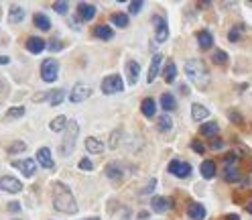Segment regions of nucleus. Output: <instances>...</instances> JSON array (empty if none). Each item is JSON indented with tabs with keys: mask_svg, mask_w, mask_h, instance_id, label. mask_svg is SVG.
I'll return each mask as SVG.
<instances>
[{
	"mask_svg": "<svg viewBox=\"0 0 252 220\" xmlns=\"http://www.w3.org/2000/svg\"><path fill=\"white\" fill-rule=\"evenodd\" d=\"M53 206H55V210H59L63 214H75L77 212V202L73 198V194L61 181L53 183Z\"/></svg>",
	"mask_w": 252,
	"mask_h": 220,
	"instance_id": "obj_1",
	"label": "nucleus"
},
{
	"mask_svg": "<svg viewBox=\"0 0 252 220\" xmlns=\"http://www.w3.org/2000/svg\"><path fill=\"white\" fill-rule=\"evenodd\" d=\"M185 74L199 90H205L210 86V72L201 60H189L185 63Z\"/></svg>",
	"mask_w": 252,
	"mask_h": 220,
	"instance_id": "obj_2",
	"label": "nucleus"
},
{
	"mask_svg": "<svg viewBox=\"0 0 252 220\" xmlns=\"http://www.w3.org/2000/svg\"><path fill=\"white\" fill-rule=\"evenodd\" d=\"M77 135H79V126H77V122H75V120L67 122V126H65V135H63V141H61V147H59V153H61L63 157H67V155L73 151Z\"/></svg>",
	"mask_w": 252,
	"mask_h": 220,
	"instance_id": "obj_3",
	"label": "nucleus"
},
{
	"mask_svg": "<svg viewBox=\"0 0 252 220\" xmlns=\"http://www.w3.org/2000/svg\"><path fill=\"white\" fill-rule=\"evenodd\" d=\"M236 157H238L236 153H230L224 159V180L226 181H238L240 180V169L236 165V161H238Z\"/></svg>",
	"mask_w": 252,
	"mask_h": 220,
	"instance_id": "obj_4",
	"label": "nucleus"
},
{
	"mask_svg": "<svg viewBox=\"0 0 252 220\" xmlns=\"http://www.w3.org/2000/svg\"><path fill=\"white\" fill-rule=\"evenodd\" d=\"M122 90H124V82L118 74H112V76L102 80V92H104V94H108V96L118 94V92H122Z\"/></svg>",
	"mask_w": 252,
	"mask_h": 220,
	"instance_id": "obj_5",
	"label": "nucleus"
},
{
	"mask_svg": "<svg viewBox=\"0 0 252 220\" xmlns=\"http://www.w3.org/2000/svg\"><path fill=\"white\" fill-rule=\"evenodd\" d=\"M57 74H59V61L57 60H45L41 65V76L45 82H55Z\"/></svg>",
	"mask_w": 252,
	"mask_h": 220,
	"instance_id": "obj_6",
	"label": "nucleus"
},
{
	"mask_svg": "<svg viewBox=\"0 0 252 220\" xmlns=\"http://www.w3.org/2000/svg\"><path fill=\"white\" fill-rule=\"evenodd\" d=\"M153 25H155V39L157 43H165L169 39V27L163 17H153Z\"/></svg>",
	"mask_w": 252,
	"mask_h": 220,
	"instance_id": "obj_7",
	"label": "nucleus"
},
{
	"mask_svg": "<svg viewBox=\"0 0 252 220\" xmlns=\"http://www.w3.org/2000/svg\"><path fill=\"white\" fill-rule=\"evenodd\" d=\"M169 173H173L175 178H187L189 173H191V165L185 163V161H179V159H173V161H169Z\"/></svg>",
	"mask_w": 252,
	"mask_h": 220,
	"instance_id": "obj_8",
	"label": "nucleus"
},
{
	"mask_svg": "<svg viewBox=\"0 0 252 220\" xmlns=\"http://www.w3.org/2000/svg\"><path fill=\"white\" fill-rule=\"evenodd\" d=\"M13 167H17L18 171H22V176H35V171H37V161L35 159H17L13 161Z\"/></svg>",
	"mask_w": 252,
	"mask_h": 220,
	"instance_id": "obj_9",
	"label": "nucleus"
},
{
	"mask_svg": "<svg viewBox=\"0 0 252 220\" xmlns=\"http://www.w3.org/2000/svg\"><path fill=\"white\" fill-rule=\"evenodd\" d=\"M0 190L10 192V194H18V192L22 190V183H20L17 178L4 176V178H0Z\"/></svg>",
	"mask_w": 252,
	"mask_h": 220,
	"instance_id": "obj_10",
	"label": "nucleus"
},
{
	"mask_svg": "<svg viewBox=\"0 0 252 220\" xmlns=\"http://www.w3.org/2000/svg\"><path fill=\"white\" fill-rule=\"evenodd\" d=\"M90 96H91V88H90V86H84V84H77V86H73V90H72L70 100H72V102H84V100H88Z\"/></svg>",
	"mask_w": 252,
	"mask_h": 220,
	"instance_id": "obj_11",
	"label": "nucleus"
},
{
	"mask_svg": "<svg viewBox=\"0 0 252 220\" xmlns=\"http://www.w3.org/2000/svg\"><path fill=\"white\" fill-rule=\"evenodd\" d=\"M171 204H173V200L171 198H163V196H155V198L151 200V208H153V212H159V214H163L167 212Z\"/></svg>",
	"mask_w": 252,
	"mask_h": 220,
	"instance_id": "obj_12",
	"label": "nucleus"
},
{
	"mask_svg": "<svg viewBox=\"0 0 252 220\" xmlns=\"http://www.w3.org/2000/svg\"><path fill=\"white\" fill-rule=\"evenodd\" d=\"M35 161H39V165L47 167V169H53V167H55V161H53V157H51V151H49L47 147L39 149V151H37V159H35Z\"/></svg>",
	"mask_w": 252,
	"mask_h": 220,
	"instance_id": "obj_13",
	"label": "nucleus"
},
{
	"mask_svg": "<svg viewBox=\"0 0 252 220\" xmlns=\"http://www.w3.org/2000/svg\"><path fill=\"white\" fill-rule=\"evenodd\" d=\"M25 47H27V51H29V53L39 55L41 51L47 49V45H45V41H43V39H39V37H29V39H27V43H25Z\"/></svg>",
	"mask_w": 252,
	"mask_h": 220,
	"instance_id": "obj_14",
	"label": "nucleus"
},
{
	"mask_svg": "<svg viewBox=\"0 0 252 220\" xmlns=\"http://www.w3.org/2000/svg\"><path fill=\"white\" fill-rule=\"evenodd\" d=\"M205 208L201 206V204H198V202H191L189 206H187V216L191 218V220H203L205 218Z\"/></svg>",
	"mask_w": 252,
	"mask_h": 220,
	"instance_id": "obj_15",
	"label": "nucleus"
},
{
	"mask_svg": "<svg viewBox=\"0 0 252 220\" xmlns=\"http://www.w3.org/2000/svg\"><path fill=\"white\" fill-rule=\"evenodd\" d=\"M77 15L82 17L84 20H91L96 17V6L94 4H88V2H79L77 4Z\"/></svg>",
	"mask_w": 252,
	"mask_h": 220,
	"instance_id": "obj_16",
	"label": "nucleus"
},
{
	"mask_svg": "<svg viewBox=\"0 0 252 220\" xmlns=\"http://www.w3.org/2000/svg\"><path fill=\"white\" fill-rule=\"evenodd\" d=\"M126 76H128V82L134 86L139 82V76H141V65L136 61H128L126 63Z\"/></svg>",
	"mask_w": 252,
	"mask_h": 220,
	"instance_id": "obj_17",
	"label": "nucleus"
},
{
	"mask_svg": "<svg viewBox=\"0 0 252 220\" xmlns=\"http://www.w3.org/2000/svg\"><path fill=\"white\" fill-rule=\"evenodd\" d=\"M161 61H163V55L161 53H155L153 55V61H151V67H148V82L153 84V80L159 76V67H161Z\"/></svg>",
	"mask_w": 252,
	"mask_h": 220,
	"instance_id": "obj_18",
	"label": "nucleus"
},
{
	"mask_svg": "<svg viewBox=\"0 0 252 220\" xmlns=\"http://www.w3.org/2000/svg\"><path fill=\"white\" fill-rule=\"evenodd\" d=\"M191 117H193V120L201 122V120H205L210 117V110L205 106H201V104H193V106H191Z\"/></svg>",
	"mask_w": 252,
	"mask_h": 220,
	"instance_id": "obj_19",
	"label": "nucleus"
},
{
	"mask_svg": "<svg viewBox=\"0 0 252 220\" xmlns=\"http://www.w3.org/2000/svg\"><path fill=\"white\" fill-rule=\"evenodd\" d=\"M141 110H143V114H144L146 119H153L155 112H157V104H155V100H153V98H144L143 104H141Z\"/></svg>",
	"mask_w": 252,
	"mask_h": 220,
	"instance_id": "obj_20",
	"label": "nucleus"
},
{
	"mask_svg": "<svg viewBox=\"0 0 252 220\" xmlns=\"http://www.w3.org/2000/svg\"><path fill=\"white\" fill-rule=\"evenodd\" d=\"M198 45H199L201 49H210L212 45H214L212 33H210V31H199V33H198Z\"/></svg>",
	"mask_w": 252,
	"mask_h": 220,
	"instance_id": "obj_21",
	"label": "nucleus"
},
{
	"mask_svg": "<svg viewBox=\"0 0 252 220\" xmlns=\"http://www.w3.org/2000/svg\"><path fill=\"white\" fill-rule=\"evenodd\" d=\"M163 78H165V82L167 84H173L175 82V78H177V65H175V61H167V65H165V72H163Z\"/></svg>",
	"mask_w": 252,
	"mask_h": 220,
	"instance_id": "obj_22",
	"label": "nucleus"
},
{
	"mask_svg": "<svg viewBox=\"0 0 252 220\" xmlns=\"http://www.w3.org/2000/svg\"><path fill=\"white\" fill-rule=\"evenodd\" d=\"M94 37H96V39L110 41V39L114 37V31H112L110 27H106V25H98V27H94Z\"/></svg>",
	"mask_w": 252,
	"mask_h": 220,
	"instance_id": "obj_23",
	"label": "nucleus"
},
{
	"mask_svg": "<svg viewBox=\"0 0 252 220\" xmlns=\"http://www.w3.org/2000/svg\"><path fill=\"white\" fill-rule=\"evenodd\" d=\"M86 149L90 153H102V151H104V143L98 141L96 137H88L86 139Z\"/></svg>",
	"mask_w": 252,
	"mask_h": 220,
	"instance_id": "obj_24",
	"label": "nucleus"
},
{
	"mask_svg": "<svg viewBox=\"0 0 252 220\" xmlns=\"http://www.w3.org/2000/svg\"><path fill=\"white\" fill-rule=\"evenodd\" d=\"M22 19H25V8L15 4L13 8H10V13H8V20L13 22V25H17V22H22Z\"/></svg>",
	"mask_w": 252,
	"mask_h": 220,
	"instance_id": "obj_25",
	"label": "nucleus"
},
{
	"mask_svg": "<svg viewBox=\"0 0 252 220\" xmlns=\"http://www.w3.org/2000/svg\"><path fill=\"white\" fill-rule=\"evenodd\" d=\"M161 106H163L165 112H173V110L177 108L175 96H173V94H163V96H161Z\"/></svg>",
	"mask_w": 252,
	"mask_h": 220,
	"instance_id": "obj_26",
	"label": "nucleus"
},
{
	"mask_svg": "<svg viewBox=\"0 0 252 220\" xmlns=\"http://www.w3.org/2000/svg\"><path fill=\"white\" fill-rule=\"evenodd\" d=\"M199 171H201V176L205 178V180H212L214 176H216V163L214 161H203L201 163V167H199Z\"/></svg>",
	"mask_w": 252,
	"mask_h": 220,
	"instance_id": "obj_27",
	"label": "nucleus"
},
{
	"mask_svg": "<svg viewBox=\"0 0 252 220\" xmlns=\"http://www.w3.org/2000/svg\"><path fill=\"white\" fill-rule=\"evenodd\" d=\"M33 20H35V27H39L41 31H49L51 29V20L45 17L43 13H37L35 17H33Z\"/></svg>",
	"mask_w": 252,
	"mask_h": 220,
	"instance_id": "obj_28",
	"label": "nucleus"
},
{
	"mask_svg": "<svg viewBox=\"0 0 252 220\" xmlns=\"http://www.w3.org/2000/svg\"><path fill=\"white\" fill-rule=\"evenodd\" d=\"M217 131H220V124H217V122H205V124L199 126V133H201L203 137H212V135H216Z\"/></svg>",
	"mask_w": 252,
	"mask_h": 220,
	"instance_id": "obj_29",
	"label": "nucleus"
},
{
	"mask_svg": "<svg viewBox=\"0 0 252 220\" xmlns=\"http://www.w3.org/2000/svg\"><path fill=\"white\" fill-rule=\"evenodd\" d=\"M110 20H112V25H116V27H120V29L128 27V17H126L124 13H114V15L110 17Z\"/></svg>",
	"mask_w": 252,
	"mask_h": 220,
	"instance_id": "obj_30",
	"label": "nucleus"
},
{
	"mask_svg": "<svg viewBox=\"0 0 252 220\" xmlns=\"http://www.w3.org/2000/svg\"><path fill=\"white\" fill-rule=\"evenodd\" d=\"M67 126V119L65 117H57V119H53L51 120V124H49V129L53 131V133H61L63 129Z\"/></svg>",
	"mask_w": 252,
	"mask_h": 220,
	"instance_id": "obj_31",
	"label": "nucleus"
},
{
	"mask_svg": "<svg viewBox=\"0 0 252 220\" xmlns=\"http://www.w3.org/2000/svg\"><path fill=\"white\" fill-rule=\"evenodd\" d=\"M106 176H108L110 180H120V178H122V167H120L118 163H110V165L106 167Z\"/></svg>",
	"mask_w": 252,
	"mask_h": 220,
	"instance_id": "obj_32",
	"label": "nucleus"
},
{
	"mask_svg": "<svg viewBox=\"0 0 252 220\" xmlns=\"http://www.w3.org/2000/svg\"><path fill=\"white\" fill-rule=\"evenodd\" d=\"M63 92H65V90H49V102L53 104V106L61 104V100H63Z\"/></svg>",
	"mask_w": 252,
	"mask_h": 220,
	"instance_id": "obj_33",
	"label": "nucleus"
},
{
	"mask_svg": "<svg viewBox=\"0 0 252 220\" xmlns=\"http://www.w3.org/2000/svg\"><path fill=\"white\" fill-rule=\"evenodd\" d=\"M20 117H25V108L22 106H15L6 112V120H15V119H20Z\"/></svg>",
	"mask_w": 252,
	"mask_h": 220,
	"instance_id": "obj_34",
	"label": "nucleus"
},
{
	"mask_svg": "<svg viewBox=\"0 0 252 220\" xmlns=\"http://www.w3.org/2000/svg\"><path fill=\"white\" fill-rule=\"evenodd\" d=\"M171 129H173V120H171L169 117H167V114H165V117H161V119H159V131H171Z\"/></svg>",
	"mask_w": 252,
	"mask_h": 220,
	"instance_id": "obj_35",
	"label": "nucleus"
},
{
	"mask_svg": "<svg viewBox=\"0 0 252 220\" xmlns=\"http://www.w3.org/2000/svg\"><path fill=\"white\" fill-rule=\"evenodd\" d=\"M244 29H246L244 25H236V27H234L230 33H228V39H230L232 43H236V41L240 39V35H242V31H244Z\"/></svg>",
	"mask_w": 252,
	"mask_h": 220,
	"instance_id": "obj_36",
	"label": "nucleus"
},
{
	"mask_svg": "<svg viewBox=\"0 0 252 220\" xmlns=\"http://www.w3.org/2000/svg\"><path fill=\"white\" fill-rule=\"evenodd\" d=\"M212 60H214V63H216V65H226L228 55H226V51H216Z\"/></svg>",
	"mask_w": 252,
	"mask_h": 220,
	"instance_id": "obj_37",
	"label": "nucleus"
},
{
	"mask_svg": "<svg viewBox=\"0 0 252 220\" xmlns=\"http://www.w3.org/2000/svg\"><path fill=\"white\" fill-rule=\"evenodd\" d=\"M27 149V143H22V141H17L8 147V153H20V151H25Z\"/></svg>",
	"mask_w": 252,
	"mask_h": 220,
	"instance_id": "obj_38",
	"label": "nucleus"
},
{
	"mask_svg": "<svg viewBox=\"0 0 252 220\" xmlns=\"http://www.w3.org/2000/svg\"><path fill=\"white\" fill-rule=\"evenodd\" d=\"M67 8H70V6H67V2H55V4H53V10H57L59 15H65Z\"/></svg>",
	"mask_w": 252,
	"mask_h": 220,
	"instance_id": "obj_39",
	"label": "nucleus"
},
{
	"mask_svg": "<svg viewBox=\"0 0 252 220\" xmlns=\"http://www.w3.org/2000/svg\"><path fill=\"white\" fill-rule=\"evenodd\" d=\"M79 169H84V171H91V169H94V163H91L90 159H82V161H79Z\"/></svg>",
	"mask_w": 252,
	"mask_h": 220,
	"instance_id": "obj_40",
	"label": "nucleus"
},
{
	"mask_svg": "<svg viewBox=\"0 0 252 220\" xmlns=\"http://www.w3.org/2000/svg\"><path fill=\"white\" fill-rule=\"evenodd\" d=\"M128 8H130V13H132V15H139V13H141V8H143V2H141V0H136V2H130V6H128Z\"/></svg>",
	"mask_w": 252,
	"mask_h": 220,
	"instance_id": "obj_41",
	"label": "nucleus"
},
{
	"mask_svg": "<svg viewBox=\"0 0 252 220\" xmlns=\"http://www.w3.org/2000/svg\"><path fill=\"white\" fill-rule=\"evenodd\" d=\"M191 147H193V151H196V153H199V155L205 151V147H203L199 141H193V143H191Z\"/></svg>",
	"mask_w": 252,
	"mask_h": 220,
	"instance_id": "obj_42",
	"label": "nucleus"
},
{
	"mask_svg": "<svg viewBox=\"0 0 252 220\" xmlns=\"http://www.w3.org/2000/svg\"><path fill=\"white\" fill-rule=\"evenodd\" d=\"M47 47H49L51 51H59V49L63 47V45H61V41H55V39H53V41H51V45H47Z\"/></svg>",
	"mask_w": 252,
	"mask_h": 220,
	"instance_id": "obj_43",
	"label": "nucleus"
},
{
	"mask_svg": "<svg viewBox=\"0 0 252 220\" xmlns=\"http://www.w3.org/2000/svg\"><path fill=\"white\" fill-rule=\"evenodd\" d=\"M210 147H212V149H222V147H224V141H220V139H212Z\"/></svg>",
	"mask_w": 252,
	"mask_h": 220,
	"instance_id": "obj_44",
	"label": "nucleus"
},
{
	"mask_svg": "<svg viewBox=\"0 0 252 220\" xmlns=\"http://www.w3.org/2000/svg\"><path fill=\"white\" fill-rule=\"evenodd\" d=\"M155 183H157V181H155V180H151V181H148V186H146V188H144V190H143V194H151V190H153V188H155Z\"/></svg>",
	"mask_w": 252,
	"mask_h": 220,
	"instance_id": "obj_45",
	"label": "nucleus"
},
{
	"mask_svg": "<svg viewBox=\"0 0 252 220\" xmlns=\"http://www.w3.org/2000/svg\"><path fill=\"white\" fill-rule=\"evenodd\" d=\"M179 90H181V94H183V96H187V94H189V88H187L185 84H181V86H179Z\"/></svg>",
	"mask_w": 252,
	"mask_h": 220,
	"instance_id": "obj_46",
	"label": "nucleus"
},
{
	"mask_svg": "<svg viewBox=\"0 0 252 220\" xmlns=\"http://www.w3.org/2000/svg\"><path fill=\"white\" fill-rule=\"evenodd\" d=\"M230 119H232V120H238V122L242 120V119H240V114H238V112H230Z\"/></svg>",
	"mask_w": 252,
	"mask_h": 220,
	"instance_id": "obj_47",
	"label": "nucleus"
},
{
	"mask_svg": "<svg viewBox=\"0 0 252 220\" xmlns=\"http://www.w3.org/2000/svg\"><path fill=\"white\" fill-rule=\"evenodd\" d=\"M8 206H10V212H17V210H18V206H20V204H17V202H13V204H8Z\"/></svg>",
	"mask_w": 252,
	"mask_h": 220,
	"instance_id": "obj_48",
	"label": "nucleus"
},
{
	"mask_svg": "<svg viewBox=\"0 0 252 220\" xmlns=\"http://www.w3.org/2000/svg\"><path fill=\"white\" fill-rule=\"evenodd\" d=\"M224 220H240V216H238V214H228Z\"/></svg>",
	"mask_w": 252,
	"mask_h": 220,
	"instance_id": "obj_49",
	"label": "nucleus"
},
{
	"mask_svg": "<svg viewBox=\"0 0 252 220\" xmlns=\"http://www.w3.org/2000/svg\"><path fill=\"white\" fill-rule=\"evenodd\" d=\"M10 60H8V57L6 55H0V65H4V63H8Z\"/></svg>",
	"mask_w": 252,
	"mask_h": 220,
	"instance_id": "obj_50",
	"label": "nucleus"
},
{
	"mask_svg": "<svg viewBox=\"0 0 252 220\" xmlns=\"http://www.w3.org/2000/svg\"><path fill=\"white\" fill-rule=\"evenodd\" d=\"M246 210H248V212H250V214H252V200H250V202H248V204H246Z\"/></svg>",
	"mask_w": 252,
	"mask_h": 220,
	"instance_id": "obj_51",
	"label": "nucleus"
},
{
	"mask_svg": "<svg viewBox=\"0 0 252 220\" xmlns=\"http://www.w3.org/2000/svg\"><path fill=\"white\" fill-rule=\"evenodd\" d=\"M84 220H100V218H84Z\"/></svg>",
	"mask_w": 252,
	"mask_h": 220,
	"instance_id": "obj_52",
	"label": "nucleus"
},
{
	"mask_svg": "<svg viewBox=\"0 0 252 220\" xmlns=\"http://www.w3.org/2000/svg\"><path fill=\"white\" fill-rule=\"evenodd\" d=\"M0 17H2V10H0Z\"/></svg>",
	"mask_w": 252,
	"mask_h": 220,
	"instance_id": "obj_53",
	"label": "nucleus"
},
{
	"mask_svg": "<svg viewBox=\"0 0 252 220\" xmlns=\"http://www.w3.org/2000/svg\"><path fill=\"white\" fill-rule=\"evenodd\" d=\"M250 6H252V2H250Z\"/></svg>",
	"mask_w": 252,
	"mask_h": 220,
	"instance_id": "obj_54",
	"label": "nucleus"
}]
</instances>
